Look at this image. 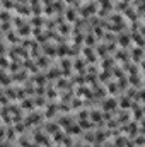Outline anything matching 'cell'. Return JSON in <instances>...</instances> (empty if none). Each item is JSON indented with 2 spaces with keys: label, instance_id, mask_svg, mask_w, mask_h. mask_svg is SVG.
Instances as JSON below:
<instances>
[{
  "label": "cell",
  "instance_id": "6da1fadb",
  "mask_svg": "<svg viewBox=\"0 0 145 147\" xmlns=\"http://www.w3.org/2000/svg\"><path fill=\"white\" fill-rule=\"evenodd\" d=\"M92 120L94 121H101V120H103V115H101L99 111H94V113H92Z\"/></svg>",
  "mask_w": 145,
  "mask_h": 147
},
{
  "label": "cell",
  "instance_id": "7a4b0ae2",
  "mask_svg": "<svg viewBox=\"0 0 145 147\" xmlns=\"http://www.w3.org/2000/svg\"><path fill=\"white\" fill-rule=\"evenodd\" d=\"M114 106H116V103L113 101V99H109V101H108L106 105H104V108H106V110H113Z\"/></svg>",
  "mask_w": 145,
  "mask_h": 147
},
{
  "label": "cell",
  "instance_id": "3957f363",
  "mask_svg": "<svg viewBox=\"0 0 145 147\" xmlns=\"http://www.w3.org/2000/svg\"><path fill=\"white\" fill-rule=\"evenodd\" d=\"M121 106H123V108H130V99H123Z\"/></svg>",
  "mask_w": 145,
  "mask_h": 147
},
{
  "label": "cell",
  "instance_id": "277c9868",
  "mask_svg": "<svg viewBox=\"0 0 145 147\" xmlns=\"http://www.w3.org/2000/svg\"><path fill=\"white\" fill-rule=\"evenodd\" d=\"M119 43H121V45H128V36H123L119 39Z\"/></svg>",
  "mask_w": 145,
  "mask_h": 147
},
{
  "label": "cell",
  "instance_id": "5b68a950",
  "mask_svg": "<svg viewBox=\"0 0 145 147\" xmlns=\"http://www.w3.org/2000/svg\"><path fill=\"white\" fill-rule=\"evenodd\" d=\"M70 132H72V134H75V132H79V127H75V125H74V127H70Z\"/></svg>",
  "mask_w": 145,
  "mask_h": 147
},
{
  "label": "cell",
  "instance_id": "8992f818",
  "mask_svg": "<svg viewBox=\"0 0 145 147\" xmlns=\"http://www.w3.org/2000/svg\"><path fill=\"white\" fill-rule=\"evenodd\" d=\"M2 135H3V130H2V128H0V137H2Z\"/></svg>",
  "mask_w": 145,
  "mask_h": 147
}]
</instances>
